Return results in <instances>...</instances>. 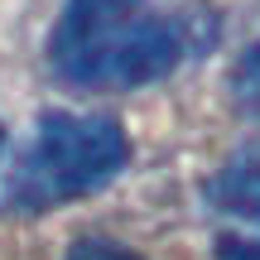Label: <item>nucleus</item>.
<instances>
[{
  "instance_id": "nucleus-5",
  "label": "nucleus",
  "mask_w": 260,
  "mask_h": 260,
  "mask_svg": "<svg viewBox=\"0 0 260 260\" xmlns=\"http://www.w3.org/2000/svg\"><path fill=\"white\" fill-rule=\"evenodd\" d=\"M63 260H145V255L125 251L121 241H106V236H77Z\"/></svg>"
},
{
  "instance_id": "nucleus-7",
  "label": "nucleus",
  "mask_w": 260,
  "mask_h": 260,
  "mask_svg": "<svg viewBox=\"0 0 260 260\" xmlns=\"http://www.w3.org/2000/svg\"><path fill=\"white\" fill-rule=\"evenodd\" d=\"M0 145H5V130H0Z\"/></svg>"
},
{
  "instance_id": "nucleus-1",
  "label": "nucleus",
  "mask_w": 260,
  "mask_h": 260,
  "mask_svg": "<svg viewBox=\"0 0 260 260\" xmlns=\"http://www.w3.org/2000/svg\"><path fill=\"white\" fill-rule=\"evenodd\" d=\"M212 39L203 15H174L159 0H68L48 39L63 82L92 92H130L169 77Z\"/></svg>"
},
{
  "instance_id": "nucleus-3",
  "label": "nucleus",
  "mask_w": 260,
  "mask_h": 260,
  "mask_svg": "<svg viewBox=\"0 0 260 260\" xmlns=\"http://www.w3.org/2000/svg\"><path fill=\"white\" fill-rule=\"evenodd\" d=\"M207 203L236 222L260 226V154H241L207 183Z\"/></svg>"
},
{
  "instance_id": "nucleus-2",
  "label": "nucleus",
  "mask_w": 260,
  "mask_h": 260,
  "mask_svg": "<svg viewBox=\"0 0 260 260\" xmlns=\"http://www.w3.org/2000/svg\"><path fill=\"white\" fill-rule=\"evenodd\" d=\"M130 140L121 121L87 111H44L34 135L24 140L0 178V203L10 212H53L63 203L102 193L106 183L125 174Z\"/></svg>"
},
{
  "instance_id": "nucleus-6",
  "label": "nucleus",
  "mask_w": 260,
  "mask_h": 260,
  "mask_svg": "<svg viewBox=\"0 0 260 260\" xmlns=\"http://www.w3.org/2000/svg\"><path fill=\"white\" fill-rule=\"evenodd\" d=\"M217 260H260V241H241V236H226L217 246Z\"/></svg>"
},
{
  "instance_id": "nucleus-4",
  "label": "nucleus",
  "mask_w": 260,
  "mask_h": 260,
  "mask_svg": "<svg viewBox=\"0 0 260 260\" xmlns=\"http://www.w3.org/2000/svg\"><path fill=\"white\" fill-rule=\"evenodd\" d=\"M232 96H236L241 111L260 116V39L241 53V63H236V73H232Z\"/></svg>"
}]
</instances>
